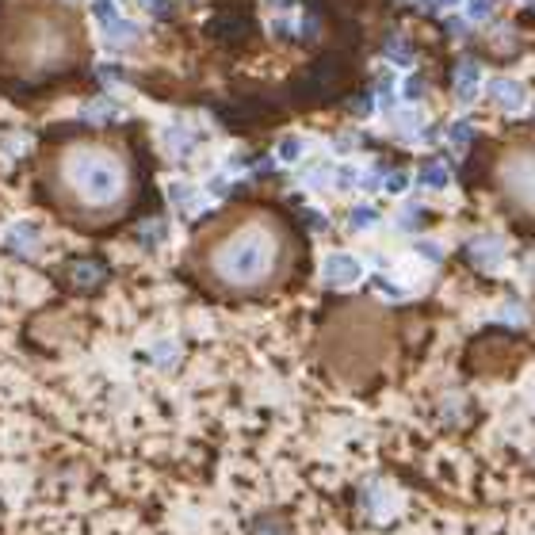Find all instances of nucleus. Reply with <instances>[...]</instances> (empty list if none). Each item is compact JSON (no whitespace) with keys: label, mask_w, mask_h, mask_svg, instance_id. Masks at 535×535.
I'll use <instances>...</instances> for the list:
<instances>
[{"label":"nucleus","mask_w":535,"mask_h":535,"mask_svg":"<svg viewBox=\"0 0 535 535\" xmlns=\"http://www.w3.org/2000/svg\"><path fill=\"white\" fill-rule=\"evenodd\" d=\"M35 188L66 226L104 230L130 214L138 168L130 146L119 134L66 126L42 142L35 157Z\"/></svg>","instance_id":"f257e3e1"},{"label":"nucleus","mask_w":535,"mask_h":535,"mask_svg":"<svg viewBox=\"0 0 535 535\" xmlns=\"http://www.w3.org/2000/svg\"><path fill=\"white\" fill-rule=\"evenodd\" d=\"M295 268V237L264 206H233L191 237L188 272L218 298H264Z\"/></svg>","instance_id":"f03ea898"},{"label":"nucleus","mask_w":535,"mask_h":535,"mask_svg":"<svg viewBox=\"0 0 535 535\" xmlns=\"http://www.w3.org/2000/svg\"><path fill=\"white\" fill-rule=\"evenodd\" d=\"M88 58V23L69 0H0V81L42 84Z\"/></svg>","instance_id":"7ed1b4c3"},{"label":"nucleus","mask_w":535,"mask_h":535,"mask_svg":"<svg viewBox=\"0 0 535 535\" xmlns=\"http://www.w3.org/2000/svg\"><path fill=\"white\" fill-rule=\"evenodd\" d=\"M501 184H505V195H509V203L516 211L535 214V153L512 157L501 173Z\"/></svg>","instance_id":"20e7f679"},{"label":"nucleus","mask_w":535,"mask_h":535,"mask_svg":"<svg viewBox=\"0 0 535 535\" xmlns=\"http://www.w3.org/2000/svg\"><path fill=\"white\" fill-rule=\"evenodd\" d=\"M489 99H494L501 111H520L527 104V88L520 81H509V77H497L489 81Z\"/></svg>","instance_id":"39448f33"},{"label":"nucleus","mask_w":535,"mask_h":535,"mask_svg":"<svg viewBox=\"0 0 535 535\" xmlns=\"http://www.w3.org/2000/svg\"><path fill=\"white\" fill-rule=\"evenodd\" d=\"M478 92H482V69H478L474 61H463V66L455 69V99H459V104H474Z\"/></svg>","instance_id":"423d86ee"},{"label":"nucleus","mask_w":535,"mask_h":535,"mask_svg":"<svg viewBox=\"0 0 535 535\" xmlns=\"http://www.w3.org/2000/svg\"><path fill=\"white\" fill-rule=\"evenodd\" d=\"M387 58L394 61V66L409 69V66H413V46H409L405 39H398V35H394V39L387 42Z\"/></svg>","instance_id":"0eeeda50"},{"label":"nucleus","mask_w":535,"mask_h":535,"mask_svg":"<svg viewBox=\"0 0 535 535\" xmlns=\"http://www.w3.org/2000/svg\"><path fill=\"white\" fill-rule=\"evenodd\" d=\"M420 184L440 191V188H447V184H451V176H447L444 165H425V168H420Z\"/></svg>","instance_id":"6e6552de"},{"label":"nucleus","mask_w":535,"mask_h":535,"mask_svg":"<svg viewBox=\"0 0 535 535\" xmlns=\"http://www.w3.org/2000/svg\"><path fill=\"white\" fill-rule=\"evenodd\" d=\"M447 138H451L455 149H463V146H470V138H474V126H470L467 119H459V123L447 126Z\"/></svg>","instance_id":"1a4fd4ad"},{"label":"nucleus","mask_w":535,"mask_h":535,"mask_svg":"<svg viewBox=\"0 0 535 535\" xmlns=\"http://www.w3.org/2000/svg\"><path fill=\"white\" fill-rule=\"evenodd\" d=\"M420 96H425V81H420L417 73H405L402 77V99L405 104H417Z\"/></svg>","instance_id":"9d476101"},{"label":"nucleus","mask_w":535,"mask_h":535,"mask_svg":"<svg viewBox=\"0 0 535 535\" xmlns=\"http://www.w3.org/2000/svg\"><path fill=\"white\" fill-rule=\"evenodd\" d=\"M497 12V0H467V19H489Z\"/></svg>","instance_id":"9b49d317"},{"label":"nucleus","mask_w":535,"mask_h":535,"mask_svg":"<svg viewBox=\"0 0 535 535\" xmlns=\"http://www.w3.org/2000/svg\"><path fill=\"white\" fill-rule=\"evenodd\" d=\"M405 188H409V173H402V168H398V173H390V176H387V191L402 195Z\"/></svg>","instance_id":"f8f14e48"},{"label":"nucleus","mask_w":535,"mask_h":535,"mask_svg":"<svg viewBox=\"0 0 535 535\" xmlns=\"http://www.w3.org/2000/svg\"><path fill=\"white\" fill-rule=\"evenodd\" d=\"M367 222H375V211H371V206H356V211H352V226H356V230H363Z\"/></svg>","instance_id":"ddd939ff"},{"label":"nucleus","mask_w":535,"mask_h":535,"mask_svg":"<svg viewBox=\"0 0 535 535\" xmlns=\"http://www.w3.org/2000/svg\"><path fill=\"white\" fill-rule=\"evenodd\" d=\"M298 149H302V142H298V138H291V142H283V146H280V153L291 161V157H298Z\"/></svg>","instance_id":"4468645a"},{"label":"nucleus","mask_w":535,"mask_h":535,"mask_svg":"<svg viewBox=\"0 0 535 535\" xmlns=\"http://www.w3.org/2000/svg\"><path fill=\"white\" fill-rule=\"evenodd\" d=\"M447 31H451V35H463V31H467V23H463V19H447Z\"/></svg>","instance_id":"2eb2a0df"},{"label":"nucleus","mask_w":535,"mask_h":535,"mask_svg":"<svg viewBox=\"0 0 535 535\" xmlns=\"http://www.w3.org/2000/svg\"><path fill=\"white\" fill-rule=\"evenodd\" d=\"M440 8H455V4H459V0H436Z\"/></svg>","instance_id":"dca6fc26"}]
</instances>
